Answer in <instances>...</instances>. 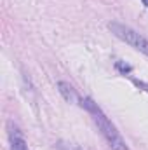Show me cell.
<instances>
[{
	"label": "cell",
	"instance_id": "1",
	"mask_svg": "<svg viewBox=\"0 0 148 150\" xmlns=\"http://www.w3.org/2000/svg\"><path fill=\"white\" fill-rule=\"evenodd\" d=\"M80 107L85 108L87 112L91 113L94 124L98 126L99 133L103 134V138L106 140V143H108V147H110L111 150H129V147H127L125 142H124V138L120 136V133H118L117 127L113 126V122H111L110 119L105 115V112L98 107V103H94L91 98H84V100H80Z\"/></svg>",
	"mask_w": 148,
	"mask_h": 150
},
{
	"label": "cell",
	"instance_id": "2",
	"mask_svg": "<svg viewBox=\"0 0 148 150\" xmlns=\"http://www.w3.org/2000/svg\"><path fill=\"white\" fill-rule=\"evenodd\" d=\"M108 28L111 30V33H113L117 38L124 40L125 44H129V45L134 47L136 51H140V52H143L145 56H148V40L143 37L141 33H138V32L132 30L131 26L122 25V23H117V21L110 23Z\"/></svg>",
	"mask_w": 148,
	"mask_h": 150
},
{
	"label": "cell",
	"instance_id": "3",
	"mask_svg": "<svg viewBox=\"0 0 148 150\" xmlns=\"http://www.w3.org/2000/svg\"><path fill=\"white\" fill-rule=\"evenodd\" d=\"M9 143H11V150H28L23 133L14 124H9Z\"/></svg>",
	"mask_w": 148,
	"mask_h": 150
},
{
	"label": "cell",
	"instance_id": "4",
	"mask_svg": "<svg viewBox=\"0 0 148 150\" xmlns=\"http://www.w3.org/2000/svg\"><path fill=\"white\" fill-rule=\"evenodd\" d=\"M58 89H59L61 96L65 98V101H68V103H77V101H80V98H78L77 93H75L73 86H70L68 82L59 80V82H58Z\"/></svg>",
	"mask_w": 148,
	"mask_h": 150
},
{
	"label": "cell",
	"instance_id": "5",
	"mask_svg": "<svg viewBox=\"0 0 148 150\" xmlns=\"http://www.w3.org/2000/svg\"><path fill=\"white\" fill-rule=\"evenodd\" d=\"M58 147H59L61 150H84V149H80V147H77V145H72V143H70V145H63V143H59Z\"/></svg>",
	"mask_w": 148,
	"mask_h": 150
},
{
	"label": "cell",
	"instance_id": "6",
	"mask_svg": "<svg viewBox=\"0 0 148 150\" xmlns=\"http://www.w3.org/2000/svg\"><path fill=\"white\" fill-rule=\"evenodd\" d=\"M141 2H143V5H145V7H148V0H141Z\"/></svg>",
	"mask_w": 148,
	"mask_h": 150
}]
</instances>
